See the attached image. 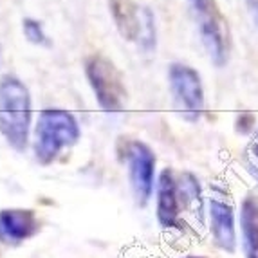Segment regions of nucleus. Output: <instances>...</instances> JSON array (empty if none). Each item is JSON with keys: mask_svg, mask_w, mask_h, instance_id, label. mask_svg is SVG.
<instances>
[{"mask_svg": "<svg viewBox=\"0 0 258 258\" xmlns=\"http://www.w3.org/2000/svg\"><path fill=\"white\" fill-rule=\"evenodd\" d=\"M173 168H164L157 177L155 184V217L161 228L164 229H182V208L181 194H179V179Z\"/></svg>", "mask_w": 258, "mask_h": 258, "instance_id": "obj_9", "label": "nucleus"}, {"mask_svg": "<svg viewBox=\"0 0 258 258\" xmlns=\"http://www.w3.org/2000/svg\"><path fill=\"white\" fill-rule=\"evenodd\" d=\"M208 219L213 244L220 251L233 254L237 251V219L235 208L226 195V189L213 184L208 199Z\"/></svg>", "mask_w": 258, "mask_h": 258, "instance_id": "obj_8", "label": "nucleus"}, {"mask_svg": "<svg viewBox=\"0 0 258 258\" xmlns=\"http://www.w3.org/2000/svg\"><path fill=\"white\" fill-rule=\"evenodd\" d=\"M24 33H26V36L29 38V42L47 43V38H45V35H43V29H42V24H40V22L31 20V18L24 20Z\"/></svg>", "mask_w": 258, "mask_h": 258, "instance_id": "obj_13", "label": "nucleus"}, {"mask_svg": "<svg viewBox=\"0 0 258 258\" xmlns=\"http://www.w3.org/2000/svg\"><path fill=\"white\" fill-rule=\"evenodd\" d=\"M251 175H253L254 177V179H256V182H258V170H251Z\"/></svg>", "mask_w": 258, "mask_h": 258, "instance_id": "obj_17", "label": "nucleus"}, {"mask_svg": "<svg viewBox=\"0 0 258 258\" xmlns=\"http://www.w3.org/2000/svg\"><path fill=\"white\" fill-rule=\"evenodd\" d=\"M245 2H247V6H249L251 13H253L258 20V0H245Z\"/></svg>", "mask_w": 258, "mask_h": 258, "instance_id": "obj_16", "label": "nucleus"}, {"mask_svg": "<svg viewBox=\"0 0 258 258\" xmlns=\"http://www.w3.org/2000/svg\"><path fill=\"white\" fill-rule=\"evenodd\" d=\"M240 242L244 258H258V197L249 194L242 201L240 213Z\"/></svg>", "mask_w": 258, "mask_h": 258, "instance_id": "obj_11", "label": "nucleus"}, {"mask_svg": "<svg viewBox=\"0 0 258 258\" xmlns=\"http://www.w3.org/2000/svg\"><path fill=\"white\" fill-rule=\"evenodd\" d=\"M186 258H204V256H186Z\"/></svg>", "mask_w": 258, "mask_h": 258, "instance_id": "obj_18", "label": "nucleus"}, {"mask_svg": "<svg viewBox=\"0 0 258 258\" xmlns=\"http://www.w3.org/2000/svg\"><path fill=\"white\" fill-rule=\"evenodd\" d=\"M40 222L33 210H2L0 211V244L20 245L35 237Z\"/></svg>", "mask_w": 258, "mask_h": 258, "instance_id": "obj_10", "label": "nucleus"}, {"mask_svg": "<svg viewBox=\"0 0 258 258\" xmlns=\"http://www.w3.org/2000/svg\"><path fill=\"white\" fill-rule=\"evenodd\" d=\"M168 78L177 108L184 119L195 123L204 110V89L199 73L184 63H172Z\"/></svg>", "mask_w": 258, "mask_h": 258, "instance_id": "obj_7", "label": "nucleus"}, {"mask_svg": "<svg viewBox=\"0 0 258 258\" xmlns=\"http://www.w3.org/2000/svg\"><path fill=\"white\" fill-rule=\"evenodd\" d=\"M117 29L128 42H134L145 51L155 47V20L147 6L136 0H108Z\"/></svg>", "mask_w": 258, "mask_h": 258, "instance_id": "obj_5", "label": "nucleus"}, {"mask_svg": "<svg viewBox=\"0 0 258 258\" xmlns=\"http://www.w3.org/2000/svg\"><path fill=\"white\" fill-rule=\"evenodd\" d=\"M245 166L247 170H258V134L254 139L249 143V147L245 150Z\"/></svg>", "mask_w": 258, "mask_h": 258, "instance_id": "obj_14", "label": "nucleus"}, {"mask_svg": "<svg viewBox=\"0 0 258 258\" xmlns=\"http://www.w3.org/2000/svg\"><path fill=\"white\" fill-rule=\"evenodd\" d=\"M85 71L99 107L105 112L123 110L126 101V89L114 63L105 56L94 54L87 60Z\"/></svg>", "mask_w": 258, "mask_h": 258, "instance_id": "obj_6", "label": "nucleus"}, {"mask_svg": "<svg viewBox=\"0 0 258 258\" xmlns=\"http://www.w3.org/2000/svg\"><path fill=\"white\" fill-rule=\"evenodd\" d=\"M254 128V116L249 112H242L237 117V130L240 134H249Z\"/></svg>", "mask_w": 258, "mask_h": 258, "instance_id": "obj_15", "label": "nucleus"}, {"mask_svg": "<svg viewBox=\"0 0 258 258\" xmlns=\"http://www.w3.org/2000/svg\"><path fill=\"white\" fill-rule=\"evenodd\" d=\"M31 98L26 85L15 76L0 80V132L18 152H24L29 139Z\"/></svg>", "mask_w": 258, "mask_h": 258, "instance_id": "obj_1", "label": "nucleus"}, {"mask_svg": "<svg viewBox=\"0 0 258 258\" xmlns=\"http://www.w3.org/2000/svg\"><path fill=\"white\" fill-rule=\"evenodd\" d=\"M35 154L42 164H51L63 148L73 147L80 139L76 117L61 108L43 110L36 123Z\"/></svg>", "mask_w": 258, "mask_h": 258, "instance_id": "obj_2", "label": "nucleus"}, {"mask_svg": "<svg viewBox=\"0 0 258 258\" xmlns=\"http://www.w3.org/2000/svg\"><path fill=\"white\" fill-rule=\"evenodd\" d=\"M179 194H181L184 213H191L199 224H204V195L197 175L191 172H179Z\"/></svg>", "mask_w": 258, "mask_h": 258, "instance_id": "obj_12", "label": "nucleus"}, {"mask_svg": "<svg viewBox=\"0 0 258 258\" xmlns=\"http://www.w3.org/2000/svg\"><path fill=\"white\" fill-rule=\"evenodd\" d=\"M201 40L217 67H224L231 54V31L217 0H189Z\"/></svg>", "mask_w": 258, "mask_h": 258, "instance_id": "obj_3", "label": "nucleus"}, {"mask_svg": "<svg viewBox=\"0 0 258 258\" xmlns=\"http://www.w3.org/2000/svg\"><path fill=\"white\" fill-rule=\"evenodd\" d=\"M121 157L128 166L130 188L139 208H145L150 203L155 189V155L148 145L134 139H123Z\"/></svg>", "mask_w": 258, "mask_h": 258, "instance_id": "obj_4", "label": "nucleus"}]
</instances>
